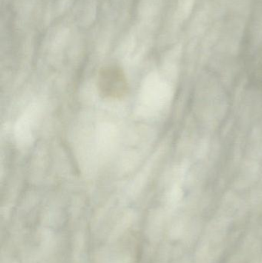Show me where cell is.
Here are the masks:
<instances>
[{
    "label": "cell",
    "mask_w": 262,
    "mask_h": 263,
    "mask_svg": "<svg viewBox=\"0 0 262 263\" xmlns=\"http://www.w3.org/2000/svg\"><path fill=\"white\" fill-rule=\"evenodd\" d=\"M98 93L106 100H120L129 91L126 74L118 66H105L100 69L97 79Z\"/></svg>",
    "instance_id": "cell-1"
}]
</instances>
